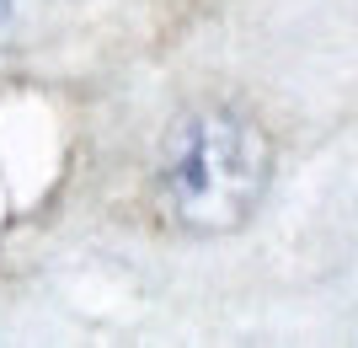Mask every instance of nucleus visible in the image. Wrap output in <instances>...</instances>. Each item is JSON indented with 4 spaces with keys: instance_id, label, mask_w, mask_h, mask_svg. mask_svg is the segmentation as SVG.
<instances>
[{
    "instance_id": "1",
    "label": "nucleus",
    "mask_w": 358,
    "mask_h": 348,
    "mask_svg": "<svg viewBox=\"0 0 358 348\" xmlns=\"http://www.w3.org/2000/svg\"><path fill=\"white\" fill-rule=\"evenodd\" d=\"M273 139L241 107H198L171 123L155 172L161 214L187 236H230L262 209Z\"/></svg>"
},
{
    "instance_id": "2",
    "label": "nucleus",
    "mask_w": 358,
    "mask_h": 348,
    "mask_svg": "<svg viewBox=\"0 0 358 348\" xmlns=\"http://www.w3.org/2000/svg\"><path fill=\"white\" fill-rule=\"evenodd\" d=\"M6 16H11V0H0V27H6Z\"/></svg>"
}]
</instances>
